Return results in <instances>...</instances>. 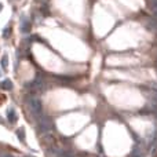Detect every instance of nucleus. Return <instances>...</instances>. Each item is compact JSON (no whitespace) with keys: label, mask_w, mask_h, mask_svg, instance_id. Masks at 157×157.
I'll return each mask as SVG.
<instances>
[{"label":"nucleus","mask_w":157,"mask_h":157,"mask_svg":"<svg viewBox=\"0 0 157 157\" xmlns=\"http://www.w3.org/2000/svg\"><path fill=\"white\" fill-rule=\"evenodd\" d=\"M28 104H29L32 113H33L35 116H40L43 113V104L39 98H36V97H31V98L28 99Z\"/></svg>","instance_id":"obj_1"},{"label":"nucleus","mask_w":157,"mask_h":157,"mask_svg":"<svg viewBox=\"0 0 157 157\" xmlns=\"http://www.w3.org/2000/svg\"><path fill=\"white\" fill-rule=\"evenodd\" d=\"M39 128L42 130V132H48V131H52L54 130V123H52L48 117H43L40 123H39Z\"/></svg>","instance_id":"obj_2"},{"label":"nucleus","mask_w":157,"mask_h":157,"mask_svg":"<svg viewBox=\"0 0 157 157\" xmlns=\"http://www.w3.org/2000/svg\"><path fill=\"white\" fill-rule=\"evenodd\" d=\"M7 117H8V121L10 123H15L17 115H15V110L13 109V108H10V109L7 110Z\"/></svg>","instance_id":"obj_3"},{"label":"nucleus","mask_w":157,"mask_h":157,"mask_svg":"<svg viewBox=\"0 0 157 157\" xmlns=\"http://www.w3.org/2000/svg\"><path fill=\"white\" fill-rule=\"evenodd\" d=\"M17 136L19 138V141L21 142H25V138H26V134H25V128H18L17 130Z\"/></svg>","instance_id":"obj_4"},{"label":"nucleus","mask_w":157,"mask_h":157,"mask_svg":"<svg viewBox=\"0 0 157 157\" xmlns=\"http://www.w3.org/2000/svg\"><path fill=\"white\" fill-rule=\"evenodd\" d=\"M29 28H31V22L26 21L25 18H22V21H21V31L22 32H28V31H29Z\"/></svg>","instance_id":"obj_5"},{"label":"nucleus","mask_w":157,"mask_h":157,"mask_svg":"<svg viewBox=\"0 0 157 157\" xmlns=\"http://www.w3.org/2000/svg\"><path fill=\"white\" fill-rule=\"evenodd\" d=\"M59 157H76V154L72 152H66V150H59Z\"/></svg>","instance_id":"obj_6"},{"label":"nucleus","mask_w":157,"mask_h":157,"mask_svg":"<svg viewBox=\"0 0 157 157\" xmlns=\"http://www.w3.org/2000/svg\"><path fill=\"white\" fill-rule=\"evenodd\" d=\"M1 87L4 90H13V83H11V80H4V81L1 83Z\"/></svg>","instance_id":"obj_7"},{"label":"nucleus","mask_w":157,"mask_h":157,"mask_svg":"<svg viewBox=\"0 0 157 157\" xmlns=\"http://www.w3.org/2000/svg\"><path fill=\"white\" fill-rule=\"evenodd\" d=\"M7 61H8V57H7V55H3V57H1V68L3 69L7 68Z\"/></svg>","instance_id":"obj_8"},{"label":"nucleus","mask_w":157,"mask_h":157,"mask_svg":"<svg viewBox=\"0 0 157 157\" xmlns=\"http://www.w3.org/2000/svg\"><path fill=\"white\" fill-rule=\"evenodd\" d=\"M152 8H153V13H154V15L157 17V0H153V1H152Z\"/></svg>","instance_id":"obj_9"},{"label":"nucleus","mask_w":157,"mask_h":157,"mask_svg":"<svg viewBox=\"0 0 157 157\" xmlns=\"http://www.w3.org/2000/svg\"><path fill=\"white\" fill-rule=\"evenodd\" d=\"M8 35H10V28H6L4 32H3V37H7Z\"/></svg>","instance_id":"obj_10"},{"label":"nucleus","mask_w":157,"mask_h":157,"mask_svg":"<svg viewBox=\"0 0 157 157\" xmlns=\"http://www.w3.org/2000/svg\"><path fill=\"white\" fill-rule=\"evenodd\" d=\"M1 157H13V156H11V154H3Z\"/></svg>","instance_id":"obj_11"},{"label":"nucleus","mask_w":157,"mask_h":157,"mask_svg":"<svg viewBox=\"0 0 157 157\" xmlns=\"http://www.w3.org/2000/svg\"><path fill=\"white\" fill-rule=\"evenodd\" d=\"M1 8H3V4H1V3H0V11H1Z\"/></svg>","instance_id":"obj_12"}]
</instances>
